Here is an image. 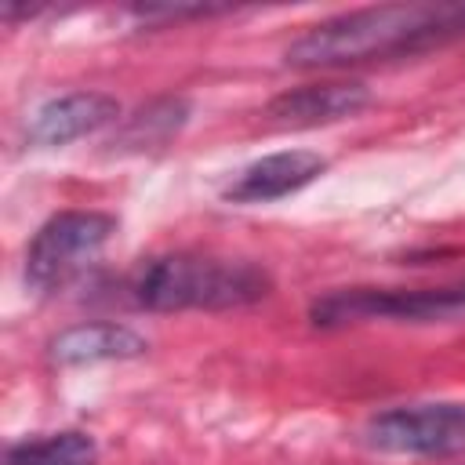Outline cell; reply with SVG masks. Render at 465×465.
Listing matches in <instances>:
<instances>
[{"instance_id": "10", "label": "cell", "mask_w": 465, "mask_h": 465, "mask_svg": "<svg viewBox=\"0 0 465 465\" xmlns=\"http://www.w3.org/2000/svg\"><path fill=\"white\" fill-rule=\"evenodd\" d=\"M98 447L87 432H54L44 440H22L4 450V465H94Z\"/></svg>"}, {"instance_id": "8", "label": "cell", "mask_w": 465, "mask_h": 465, "mask_svg": "<svg viewBox=\"0 0 465 465\" xmlns=\"http://www.w3.org/2000/svg\"><path fill=\"white\" fill-rule=\"evenodd\" d=\"M120 116V102L105 91H73L40 105L29 120V138L40 145H65Z\"/></svg>"}, {"instance_id": "11", "label": "cell", "mask_w": 465, "mask_h": 465, "mask_svg": "<svg viewBox=\"0 0 465 465\" xmlns=\"http://www.w3.org/2000/svg\"><path fill=\"white\" fill-rule=\"evenodd\" d=\"M185 116H189V102L185 98H156V102H149L145 109H138L127 120L120 142L138 145V149L160 145V142H167L185 124Z\"/></svg>"}, {"instance_id": "7", "label": "cell", "mask_w": 465, "mask_h": 465, "mask_svg": "<svg viewBox=\"0 0 465 465\" xmlns=\"http://www.w3.org/2000/svg\"><path fill=\"white\" fill-rule=\"evenodd\" d=\"M371 102L367 87L349 80V84H309L294 87L265 105V120L276 127H316V124H334L345 116H356Z\"/></svg>"}, {"instance_id": "4", "label": "cell", "mask_w": 465, "mask_h": 465, "mask_svg": "<svg viewBox=\"0 0 465 465\" xmlns=\"http://www.w3.org/2000/svg\"><path fill=\"white\" fill-rule=\"evenodd\" d=\"M465 312V280L447 287L381 291V287H341L312 302L316 327H341L363 320H443Z\"/></svg>"}, {"instance_id": "1", "label": "cell", "mask_w": 465, "mask_h": 465, "mask_svg": "<svg viewBox=\"0 0 465 465\" xmlns=\"http://www.w3.org/2000/svg\"><path fill=\"white\" fill-rule=\"evenodd\" d=\"M465 33V4H378L334 15L287 47V65L334 69L418 54Z\"/></svg>"}, {"instance_id": "9", "label": "cell", "mask_w": 465, "mask_h": 465, "mask_svg": "<svg viewBox=\"0 0 465 465\" xmlns=\"http://www.w3.org/2000/svg\"><path fill=\"white\" fill-rule=\"evenodd\" d=\"M145 349L149 341L124 323H76L51 341V360L76 367V363H102V360H134Z\"/></svg>"}, {"instance_id": "2", "label": "cell", "mask_w": 465, "mask_h": 465, "mask_svg": "<svg viewBox=\"0 0 465 465\" xmlns=\"http://www.w3.org/2000/svg\"><path fill=\"white\" fill-rule=\"evenodd\" d=\"M272 280L262 265L243 258H211V254H163L142 262L127 294L134 305L153 312H182V309H240L262 302Z\"/></svg>"}, {"instance_id": "6", "label": "cell", "mask_w": 465, "mask_h": 465, "mask_svg": "<svg viewBox=\"0 0 465 465\" xmlns=\"http://www.w3.org/2000/svg\"><path fill=\"white\" fill-rule=\"evenodd\" d=\"M323 167H327V160L312 149H283V153L262 156L251 167H243L225 185V200H232V203H269V200L298 193L316 174H323Z\"/></svg>"}, {"instance_id": "5", "label": "cell", "mask_w": 465, "mask_h": 465, "mask_svg": "<svg viewBox=\"0 0 465 465\" xmlns=\"http://www.w3.org/2000/svg\"><path fill=\"white\" fill-rule=\"evenodd\" d=\"M363 440L385 454L454 458L465 450V403H400L363 425Z\"/></svg>"}, {"instance_id": "3", "label": "cell", "mask_w": 465, "mask_h": 465, "mask_svg": "<svg viewBox=\"0 0 465 465\" xmlns=\"http://www.w3.org/2000/svg\"><path fill=\"white\" fill-rule=\"evenodd\" d=\"M116 218L102 211H62L47 218L25 247V283L33 291H54L69 283L87 262L102 254Z\"/></svg>"}]
</instances>
